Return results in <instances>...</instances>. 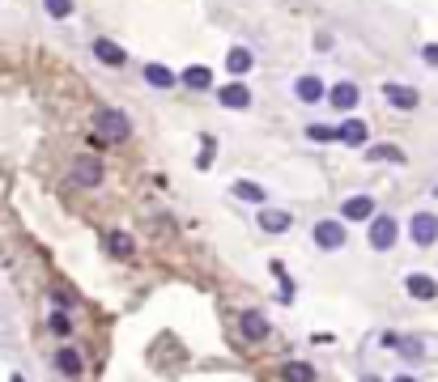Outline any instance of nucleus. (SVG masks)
<instances>
[{"label":"nucleus","mask_w":438,"mask_h":382,"mask_svg":"<svg viewBox=\"0 0 438 382\" xmlns=\"http://www.w3.org/2000/svg\"><path fill=\"white\" fill-rule=\"evenodd\" d=\"M94 127H98V140H128V132H132L128 115L111 111V107H103L98 115H94Z\"/></svg>","instance_id":"f257e3e1"},{"label":"nucleus","mask_w":438,"mask_h":382,"mask_svg":"<svg viewBox=\"0 0 438 382\" xmlns=\"http://www.w3.org/2000/svg\"><path fill=\"white\" fill-rule=\"evenodd\" d=\"M396 238H400L396 217H371V246H375V251H392Z\"/></svg>","instance_id":"f03ea898"},{"label":"nucleus","mask_w":438,"mask_h":382,"mask_svg":"<svg viewBox=\"0 0 438 382\" xmlns=\"http://www.w3.org/2000/svg\"><path fill=\"white\" fill-rule=\"evenodd\" d=\"M315 246L340 251V246H345V225H340V221H320V225H315Z\"/></svg>","instance_id":"7ed1b4c3"},{"label":"nucleus","mask_w":438,"mask_h":382,"mask_svg":"<svg viewBox=\"0 0 438 382\" xmlns=\"http://www.w3.org/2000/svg\"><path fill=\"white\" fill-rule=\"evenodd\" d=\"M383 98L392 102L396 111H417V102H421V94L413 89V85H396V81H392V85H383Z\"/></svg>","instance_id":"20e7f679"},{"label":"nucleus","mask_w":438,"mask_h":382,"mask_svg":"<svg viewBox=\"0 0 438 382\" xmlns=\"http://www.w3.org/2000/svg\"><path fill=\"white\" fill-rule=\"evenodd\" d=\"M413 242H417V246H434L438 242V217L434 213H417V217H413Z\"/></svg>","instance_id":"39448f33"},{"label":"nucleus","mask_w":438,"mask_h":382,"mask_svg":"<svg viewBox=\"0 0 438 382\" xmlns=\"http://www.w3.org/2000/svg\"><path fill=\"white\" fill-rule=\"evenodd\" d=\"M404 289H408V297H417V301H434V297H438V280L426 276V272H413V276L404 280Z\"/></svg>","instance_id":"423d86ee"},{"label":"nucleus","mask_w":438,"mask_h":382,"mask_svg":"<svg viewBox=\"0 0 438 382\" xmlns=\"http://www.w3.org/2000/svg\"><path fill=\"white\" fill-rule=\"evenodd\" d=\"M340 217L345 221H371L375 217V200L371 195H349L345 204H340Z\"/></svg>","instance_id":"0eeeda50"},{"label":"nucleus","mask_w":438,"mask_h":382,"mask_svg":"<svg viewBox=\"0 0 438 382\" xmlns=\"http://www.w3.org/2000/svg\"><path fill=\"white\" fill-rule=\"evenodd\" d=\"M217 98H222V107H230V111H247L251 107V89L242 81H230L226 89H217Z\"/></svg>","instance_id":"6e6552de"},{"label":"nucleus","mask_w":438,"mask_h":382,"mask_svg":"<svg viewBox=\"0 0 438 382\" xmlns=\"http://www.w3.org/2000/svg\"><path fill=\"white\" fill-rule=\"evenodd\" d=\"M238 327H242V336H247L251 344L269 336V319H264L260 310H242V315H238Z\"/></svg>","instance_id":"1a4fd4ad"},{"label":"nucleus","mask_w":438,"mask_h":382,"mask_svg":"<svg viewBox=\"0 0 438 382\" xmlns=\"http://www.w3.org/2000/svg\"><path fill=\"white\" fill-rule=\"evenodd\" d=\"M72 178H77L81 187H98L103 183V166L94 158H77V162H72Z\"/></svg>","instance_id":"9d476101"},{"label":"nucleus","mask_w":438,"mask_h":382,"mask_svg":"<svg viewBox=\"0 0 438 382\" xmlns=\"http://www.w3.org/2000/svg\"><path fill=\"white\" fill-rule=\"evenodd\" d=\"M383 344L396 348L400 357H408V361H421V340H417V336H396V331H387Z\"/></svg>","instance_id":"9b49d317"},{"label":"nucleus","mask_w":438,"mask_h":382,"mask_svg":"<svg viewBox=\"0 0 438 382\" xmlns=\"http://www.w3.org/2000/svg\"><path fill=\"white\" fill-rule=\"evenodd\" d=\"M357 98H362V89H357L353 81H340V85H332V94H328V102H332L336 111H353Z\"/></svg>","instance_id":"f8f14e48"},{"label":"nucleus","mask_w":438,"mask_h":382,"mask_svg":"<svg viewBox=\"0 0 438 382\" xmlns=\"http://www.w3.org/2000/svg\"><path fill=\"white\" fill-rule=\"evenodd\" d=\"M366 123H362V119H345V123H340L336 127V140H345V145H353V149H362V145H366Z\"/></svg>","instance_id":"ddd939ff"},{"label":"nucleus","mask_w":438,"mask_h":382,"mask_svg":"<svg viewBox=\"0 0 438 382\" xmlns=\"http://www.w3.org/2000/svg\"><path fill=\"white\" fill-rule=\"evenodd\" d=\"M289 225H294V217L281 213V209H264L260 213V229H264V234H285Z\"/></svg>","instance_id":"4468645a"},{"label":"nucleus","mask_w":438,"mask_h":382,"mask_svg":"<svg viewBox=\"0 0 438 382\" xmlns=\"http://www.w3.org/2000/svg\"><path fill=\"white\" fill-rule=\"evenodd\" d=\"M94 56H98L103 64H111V68H119L128 56H124V47L119 43H111V39H94Z\"/></svg>","instance_id":"2eb2a0df"},{"label":"nucleus","mask_w":438,"mask_h":382,"mask_svg":"<svg viewBox=\"0 0 438 382\" xmlns=\"http://www.w3.org/2000/svg\"><path fill=\"white\" fill-rule=\"evenodd\" d=\"M56 370H60L64 378H81V357H77V348H56Z\"/></svg>","instance_id":"dca6fc26"},{"label":"nucleus","mask_w":438,"mask_h":382,"mask_svg":"<svg viewBox=\"0 0 438 382\" xmlns=\"http://www.w3.org/2000/svg\"><path fill=\"white\" fill-rule=\"evenodd\" d=\"M294 94H298L302 102H320V98H324V81H320V76H298V81H294Z\"/></svg>","instance_id":"f3484780"},{"label":"nucleus","mask_w":438,"mask_h":382,"mask_svg":"<svg viewBox=\"0 0 438 382\" xmlns=\"http://www.w3.org/2000/svg\"><path fill=\"white\" fill-rule=\"evenodd\" d=\"M183 85L187 89H209L213 85V72L205 64H191V68H183Z\"/></svg>","instance_id":"a211bd4d"},{"label":"nucleus","mask_w":438,"mask_h":382,"mask_svg":"<svg viewBox=\"0 0 438 382\" xmlns=\"http://www.w3.org/2000/svg\"><path fill=\"white\" fill-rule=\"evenodd\" d=\"M145 81H149L154 89H170V85H175V72L162 68V64H145Z\"/></svg>","instance_id":"6ab92c4d"},{"label":"nucleus","mask_w":438,"mask_h":382,"mask_svg":"<svg viewBox=\"0 0 438 382\" xmlns=\"http://www.w3.org/2000/svg\"><path fill=\"white\" fill-rule=\"evenodd\" d=\"M251 64H255V60H251V51H247V47H234L230 56H226V68H230L234 76H242V72H247Z\"/></svg>","instance_id":"aec40b11"},{"label":"nucleus","mask_w":438,"mask_h":382,"mask_svg":"<svg viewBox=\"0 0 438 382\" xmlns=\"http://www.w3.org/2000/svg\"><path fill=\"white\" fill-rule=\"evenodd\" d=\"M366 158L371 162H404V153L396 145H375V149H366Z\"/></svg>","instance_id":"412c9836"},{"label":"nucleus","mask_w":438,"mask_h":382,"mask_svg":"<svg viewBox=\"0 0 438 382\" xmlns=\"http://www.w3.org/2000/svg\"><path fill=\"white\" fill-rule=\"evenodd\" d=\"M285 382H315V370L306 361H289L285 365Z\"/></svg>","instance_id":"4be33fe9"},{"label":"nucleus","mask_w":438,"mask_h":382,"mask_svg":"<svg viewBox=\"0 0 438 382\" xmlns=\"http://www.w3.org/2000/svg\"><path fill=\"white\" fill-rule=\"evenodd\" d=\"M234 195H238V200H247V204H264V187L247 183V178H242V183H234Z\"/></svg>","instance_id":"5701e85b"},{"label":"nucleus","mask_w":438,"mask_h":382,"mask_svg":"<svg viewBox=\"0 0 438 382\" xmlns=\"http://www.w3.org/2000/svg\"><path fill=\"white\" fill-rule=\"evenodd\" d=\"M47 327H52V331H56V336H68V331H72V319H68L64 310H56L52 319H47Z\"/></svg>","instance_id":"b1692460"},{"label":"nucleus","mask_w":438,"mask_h":382,"mask_svg":"<svg viewBox=\"0 0 438 382\" xmlns=\"http://www.w3.org/2000/svg\"><path fill=\"white\" fill-rule=\"evenodd\" d=\"M43 9L52 13V17H68L72 13V0H43Z\"/></svg>","instance_id":"393cba45"},{"label":"nucleus","mask_w":438,"mask_h":382,"mask_svg":"<svg viewBox=\"0 0 438 382\" xmlns=\"http://www.w3.org/2000/svg\"><path fill=\"white\" fill-rule=\"evenodd\" d=\"M306 136H311V140H336V127H324V123H311V127H306Z\"/></svg>","instance_id":"a878e982"},{"label":"nucleus","mask_w":438,"mask_h":382,"mask_svg":"<svg viewBox=\"0 0 438 382\" xmlns=\"http://www.w3.org/2000/svg\"><path fill=\"white\" fill-rule=\"evenodd\" d=\"M107 242H111V251H115V255H132V238H128V234H111Z\"/></svg>","instance_id":"bb28decb"},{"label":"nucleus","mask_w":438,"mask_h":382,"mask_svg":"<svg viewBox=\"0 0 438 382\" xmlns=\"http://www.w3.org/2000/svg\"><path fill=\"white\" fill-rule=\"evenodd\" d=\"M421 60L438 68V43H426V47H421Z\"/></svg>","instance_id":"cd10ccee"},{"label":"nucleus","mask_w":438,"mask_h":382,"mask_svg":"<svg viewBox=\"0 0 438 382\" xmlns=\"http://www.w3.org/2000/svg\"><path fill=\"white\" fill-rule=\"evenodd\" d=\"M209 162H213V140H209V136H205V149H200V170H205V166H209Z\"/></svg>","instance_id":"c85d7f7f"},{"label":"nucleus","mask_w":438,"mask_h":382,"mask_svg":"<svg viewBox=\"0 0 438 382\" xmlns=\"http://www.w3.org/2000/svg\"><path fill=\"white\" fill-rule=\"evenodd\" d=\"M396 382H417V378H408V374H400V378H396Z\"/></svg>","instance_id":"c756f323"},{"label":"nucleus","mask_w":438,"mask_h":382,"mask_svg":"<svg viewBox=\"0 0 438 382\" xmlns=\"http://www.w3.org/2000/svg\"><path fill=\"white\" fill-rule=\"evenodd\" d=\"M362 382H379V378H375V374H366V378H362Z\"/></svg>","instance_id":"7c9ffc66"},{"label":"nucleus","mask_w":438,"mask_h":382,"mask_svg":"<svg viewBox=\"0 0 438 382\" xmlns=\"http://www.w3.org/2000/svg\"><path fill=\"white\" fill-rule=\"evenodd\" d=\"M9 382H26V378H21V374H13V378H9Z\"/></svg>","instance_id":"2f4dec72"}]
</instances>
